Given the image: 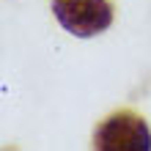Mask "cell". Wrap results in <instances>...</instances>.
<instances>
[{
    "label": "cell",
    "instance_id": "cell-1",
    "mask_svg": "<svg viewBox=\"0 0 151 151\" xmlns=\"http://www.w3.org/2000/svg\"><path fill=\"white\" fill-rule=\"evenodd\" d=\"M50 3L58 25L77 39L99 36L113 25L110 0H50Z\"/></svg>",
    "mask_w": 151,
    "mask_h": 151
},
{
    "label": "cell",
    "instance_id": "cell-2",
    "mask_svg": "<svg viewBox=\"0 0 151 151\" xmlns=\"http://www.w3.org/2000/svg\"><path fill=\"white\" fill-rule=\"evenodd\" d=\"M93 148H99V151H148L151 129L137 113L118 110L96 127Z\"/></svg>",
    "mask_w": 151,
    "mask_h": 151
}]
</instances>
